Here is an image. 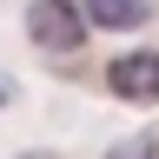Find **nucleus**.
Wrapping results in <instances>:
<instances>
[{
	"label": "nucleus",
	"instance_id": "f257e3e1",
	"mask_svg": "<svg viewBox=\"0 0 159 159\" xmlns=\"http://www.w3.org/2000/svg\"><path fill=\"white\" fill-rule=\"evenodd\" d=\"M86 33H93V20H86L80 0H33V7H27V40H33L40 53H53V60L80 53Z\"/></svg>",
	"mask_w": 159,
	"mask_h": 159
},
{
	"label": "nucleus",
	"instance_id": "f03ea898",
	"mask_svg": "<svg viewBox=\"0 0 159 159\" xmlns=\"http://www.w3.org/2000/svg\"><path fill=\"white\" fill-rule=\"evenodd\" d=\"M106 86L113 99H133V106H152L159 99V53L152 47H126L106 60Z\"/></svg>",
	"mask_w": 159,
	"mask_h": 159
},
{
	"label": "nucleus",
	"instance_id": "7ed1b4c3",
	"mask_svg": "<svg viewBox=\"0 0 159 159\" xmlns=\"http://www.w3.org/2000/svg\"><path fill=\"white\" fill-rule=\"evenodd\" d=\"M99 33H139L152 20V0H80Z\"/></svg>",
	"mask_w": 159,
	"mask_h": 159
},
{
	"label": "nucleus",
	"instance_id": "20e7f679",
	"mask_svg": "<svg viewBox=\"0 0 159 159\" xmlns=\"http://www.w3.org/2000/svg\"><path fill=\"white\" fill-rule=\"evenodd\" d=\"M0 113H7V80H0Z\"/></svg>",
	"mask_w": 159,
	"mask_h": 159
}]
</instances>
